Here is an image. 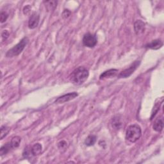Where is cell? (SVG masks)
I'll return each mask as SVG.
<instances>
[{"label": "cell", "instance_id": "ac0fdd59", "mask_svg": "<svg viewBox=\"0 0 164 164\" xmlns=\"http://www.w3.org/2000/svg\"><path fill=\"white\" fill-rule=\"evenodd\" d=\"M44 3L46 5V7L48 10H50V11L55 9L56 6H57V1H44Z\"/></svg>", "mask_w": 164, "mask_h": 164}, {"label": "cell", "instance_id": "e0dca14e", "mask_svg": "<svg viewBox=\"0 0 164 164\" xmlns=\"http://www.w3.org/2000/svg\"><path fill=\"white\" fill-rule=\"evenodd\" d=\"M121 125H122V123H121L120 118L118 116L114 117V119H112V126L115 129L119 130L121 128Z\"/></svg>", "mask_w": 164, "mask_h": 164}, {"label": "cell", "instance_id": "603a6c76", "mask_svg": "<svg viewBox=\"0 0 164 164\" xmlns=\"http://www.w3.org/2000/svg\"><path fill=\"white\" fill-rule=\"evenodd\" d=\"M71 11H69V10H67V9H65L63 13H62V17H63V18L64 19H67L69 17L70 15H71Z\"/></svg>", "mask_w": 164, "mask_h": 164}, {"label": "cell", "instance_id": "9c48e42d", "mask_svg": "<svg viewBox=\"0 0 164 164\" xmlns=\"http://www.w3.org/2000/svg\"><path fill=\"white\" fill-rule=\"evenodd\" d=\"M134 29L137 35L143 34L145 30V23L141 20H137L134 24Z\"/></svg>", "mask_w": 164, "mask_h": 164}, {"label": "cell", "instance_id": "3957f363", "mask_svg": "<svg viewBox=\"0 0 164 164\" xmlns=\"http://www.w3.org/2000/svg\"><path fill=\"white\" fill-rule=\"evenodd\" d=\"M29 42V39L28 37H25L22 38L20 42L18 44L15 45L14 47L9 50L6 53V57L8 58L16 57L22 53V51L24 50L25 47L27 46Z\"/></svg>", "mask_w": 164, "mask_h": 164}, {"label": "cell", "instance_id": "d4e9b609", "mask_svg": "<svg viewBox=\"0 0 164 164\" xmlns=\"http://www.w3.org/2000/svg\"><path fill=\"white\" fill-rule=\"evenodd\" d=\"M9 35H10V34L8 32V30H4L1 34V37L3 40H6V39H7L9 37Z\"/></svg>", "mask_w": 164, "mask_h": 164}, {"label": "cell", "instance_id": "5b68a950", "mask_svg": "<svg viewBox=\"0 0 164 164\" xmlns=\"http://www.w3.org/2000/svg\"><path fill=\"white\" fill-rule=\"evenodd\" d=\"M140 64V60H137L135 62H134L128 68H127L126 69L123 71L122 72H121L120 74H119V78H128L135 71V70L138 68V67L139 66Z\"/></svg>", "mask_w": 164, "mask_h": 164}, {"label": "cell", "instance_id": "7c38bea8", "mask_svg": "<svg viewBox=\"0 0 164 164\" xmlns=\"http://www.w3.org/2000/svg\"><path fill=\"white\" fill-rule=\"evenodd\" d=\"M42 146L40 143H36L32 147V153L33 156L39 155L42 153Z\"/></svg>", "mask_w": 164, "mask_h": 164}, {"label": "cell", "instance_id": "7a4b0ae2", "mask_svg": "<svg viewBox=\"0 0 164 164\" xmlns=\"http://www.w3.org/2000/svg\"><path fill=\"white\" fill-rule=\"evenodd\" d=\"M142 135V130L140 127L137 124L130 125L126 130V139L130 142L135 143L138 140H139Z\"/></svg>", "mask_w": 164, "mask_h": 164}, {"label": "cell", "instance_id": "8fae6325", "mask_svg": "<svg viewBox=\"0 0 164 164\" xmlns=\"http://www.w3.org/2000/svg\"><path fill=\"white\" fill-rule=\"evenodd\" d=\"M163 128V117H159L157 118L153 124V130L157 132H161Z\"/></svg>", "mask_w": 164, "mask_h": 164}, {"label": "cell", "instance_id": "ffe728a7", "mask_svg": "<svg viewBox=\"0 0 164 164\" xmlns=\"http://www.w3.org/2000/svg\"><path fill=\"white\" fill-rule=\"evenodd\" d=\"M31 155H32V147L30 148H29V147H25V149L24 150L23 153H22V156L25 158H28L29 157H30Z\"/></svg>", "mask_w": 164, "mask_h": 164}, {"label": "cell", "instance_id": "277c9868", "mask_svg": "<svg viewBox=\"0 0 164 164\" xmlns=\"http://www.w3.org/2000/svg\"><path fill=\"white\" fill-rule=\"evenodd\" d=\"M97 43V39L96 35L87 33L85 34L83 38V44L85 46L93 48L96 46Z\"/></svg>", "mask_w": 164, "mask_h": 164}, {"label": "cell", "instance_id": "7402d4cb", "mask_svg": "<svg viewBox=\"0 0 164 164\" xmlns=\"http://www.w3.org/2000/svg\"><path fill=\"white\" fill-rule=\"evenodd\" d=\"M67 146V143L66 141H65V140L60 141V142L58 143V147L60 149H66Z\"/></svg>", "mask_w": 164, "mask_h": 164}, {"label": "cell", "instance_id": "30bf717a", "mask_svg": "<svg viewBox=\"0 0 164 164\" xmlns=\"http://www.w3.org/2000/svg\"><path fill=\"white\" fill-rule=\"evenodd\" d=\"M117 73H118V70L116 69H111L103 72V73L100 75V79L104 80V79H106V78L114 77L115 76H116Z\"/></svg>", "mask_w": 164, "mask_h": 164}, {"label": "cell", "instance_id": "5bb4252c", "mask_svg": "<svg viewBox=\"0 0 164 164\" xmlns=\"http://www.w3.org/2000/svg\"><path fill=\"white\" fill-rule=\"evenodd\" d=\"M11 149H13V148L11 146V142L6 143V144H5L4 146H3L1 147V149H0V155L3 156V155H6V154L10 151V150H11Z\"/></svg>", "mask_w": 164, "mask_h": 164}, {"label": "cell", "instance_id": "52a82bcc", "mask_svg": "<svg viewBox=\"0 0 164 164\" xmlns=\"http://www.w3.org/2000/svg\"><path fill=\"white\" fill-rule=\"evenodd\" d=\"M40 16L37 12H34L31 15L28 21V27L30 29H35L37 28L39 23Z\"/></svg>", "mask_w": 164, "mask_h": 164}, {"label": "cell", "instance_id": "cb8c5ba5", "mask_svg": "<svg viewBox=\"0 0 164 164\" xmlns=\"http://www.w3.org/2000/svg\"><path fill=\"white\" fill-rule=\"evenodd\" d=\"M31 10H32V7L30 5H27L26 6H25L23 8V13L25 15H28L29 13L31 12Z\"/></svg>", "mask_w": 164, "mask_h": 164}, {"label": "cell", "instance_id": "9a60e30c", "mask_svg": "<svg viewBox=\"0 0 164 164\" xmlns=\"http://www.w3.org/2000/svg\"><path fill=\"white\" fill-rule=\"evenodd\" d=\"M97 137L94 135H90L88 136L85 140V144L87 146H94L96 142Z\"/></svg>", "mask_w": 164, "mask_h": 164}, {"label": "cell", "instance_id": "44dd1931", "mask_svg": "<svg viewBox=\"0 0 164 164\" xmlns=\"http://www.w3.org/2000/svg\"><path fill=\"white\" fill-rule=\"evenodd\" d=\"M8 17V15L5 12H1V14H0V21H1V23L6 22V21L7 20Z\"/></svg>", "mask_w": 164, "mask_h": 164}, {"label": "cell", "instance_id": "6da1fadb", "mask_svg": "<svg viewBox=\"0 0 164 164\" xmlns=\"http://www.w3.org/2000/svg\"><path fill=\"white\" fill-rule=\"evenodd\" d=\"M89 72L84 67H78L72 73L71 80L75 85H81L87 80Z\"/></svg>", "mask_w": 164, "mask_h": 164}, {"label": "cell", "instance_id": "2e32d148", "mask_svg": "<svg viewBox=\"0 0 164 164\" xmlns=\"http://www.w3.org/2000/svg\"><path fill=\"white\" fill-rule=\"evenodd\" d=\"M21 138L20 137L15 136L12 138V139L11 140V141L10 142H11L12 148L14 149V148H17V147H18L19 146V145H20V143H21Z\"/></svg>", "mask_w": 164, "mask_h": 164}, {"label": "cell", "instance_id": "ba28073f", "mask_svg": "<svg viewBox=\"0 0 164 164\" xmlns=\"http://www.w3.org/2000/svg\"><path fill=\"white\" fill-rule=\"evenodd\" d=\"M163 45V41L160 39H155V40L152 41L146 45V48L151 49V50H157L161 48Z\"/></svg>", "mask_w": 164, "mask_h": 164}, {"label": "cell", "instance_id": "4fadbf2b", "mask_svg": "<svg viewBox=\"0 0 164 164\" xmlns=\"http://www.w3.org/2000/svg\"><path fill=\"white\" fill-rule=\"evenodd\" d=\"M163 102V97H162L161 99H160V100H159V102H156L155 104V106H154L153 107V111H152V112H151V120H152L154 117H155V116H156V114L158 113V111H159L160 110V105H161V104Z\"/></svg>", "mask_w": 164, "mask_h": 164}, {"label": "cell", "instance_id": "d6986e66", "mask_svg": "<svg viewBox=\"0 0 164 164\" xmlns=\"http://www.w3.org/2000/svg\"><path fill=\"white\" fill-rule=\"evenodd\" d=\"M11 128L6 126H2L1 127V140H3L6 135H8Z\"/></svg>", "mask_w": 164, "mask_h": 164}, {"label": "cell", "instance_id": "8992f818", "mask_svg": "<svg viewBox=\"0 0 164 164\" xmlns=\"http://www.w3.org/2000/svg\"><path fill=\"white\" fill-rule=\"evenodd\" d=\"M78 96V94L76 93V92L68 93L67 94H64L63 96L58 97L55 101V103L57 104L64 103L65 102H68V101H69L72 100H74V98H76Z\"/></svg>", "mask_w": 164, "mask_h": 164}]
</instances>
